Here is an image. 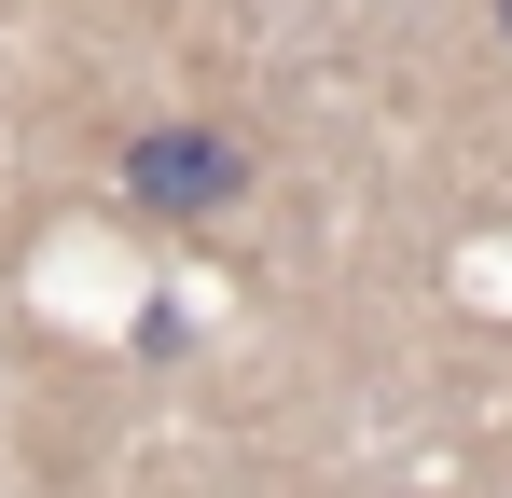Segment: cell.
<instances>
[{"instance_id": "7a4b0ae2", "label": "cell", "mask_w": 512, "mask_h": 498, "mask_svg": "<svg viewBox=\"0 0 512 498\" xmlns=\"http://www.w3.org/2000/svg\"><path fill=\"white\" fill-rule=\"evenodd\" d=\"M499 28H512V0H499Z\"/></svg>"}, {"instance_id": "6da1fadb", "label": "cell", "mask_w": 512, "mask_h": 498, "mask_svg": "<svg viewBox=\"0 0 512 498\" xmlns=\"http://www.w3.org/2000/svg\"><path fill=\"white\" fill-rule=\"evenodd\" d=\"M250 194V139L236 125H139L125 139V208L139 222H208Z\"/></svg>"}]
</instances>
